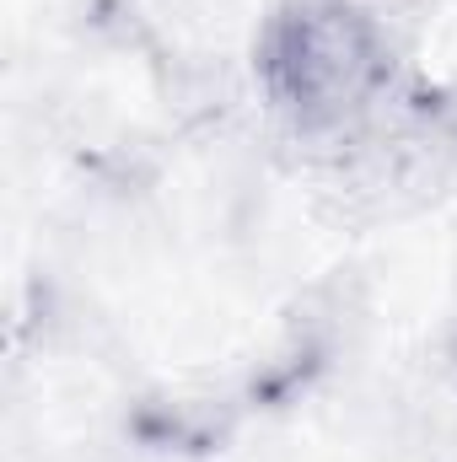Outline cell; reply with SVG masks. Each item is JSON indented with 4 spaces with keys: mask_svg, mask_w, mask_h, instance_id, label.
Returning a JSON list of instances; mask_svg holds the SVG:
<instances>
[{
    "mask_svg": "<svg viewBox=\"0 0 457 462\" xmlns=\"http://www.w3.org/2000/svg\"><path fill=\"white\" fill-rule=\"evenodd\" d=\"M253 70L296 134H344L387 97L393 43L355 0H285L258 32Z\"/></svg>",
    "mask_w": 457,
    "mask_h": 462,
    "instance_id": "6da1fadb",
    "label": "cell"
}]
</instances>
